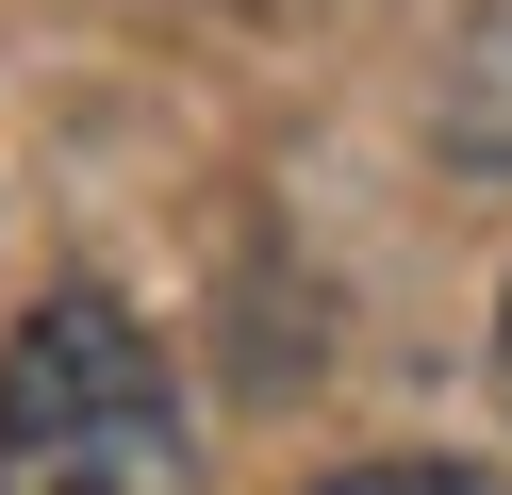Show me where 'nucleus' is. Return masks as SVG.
<instances>
[{"mask_svg":"<svg viewBox=\"0 0 512 495\" xmlns=\"http://www.w3.org/2000/svg\"><path fill=\"white\" fill-rule=\"evenodd\" d=\"M496 396H512V297H496Z\"/></svg>","mask_w":512,"mask_h":495,"instance_id":"3","label":"nucleus"},{"mask_svg":"<svg viewBox=\"0 0 512 495\" xmlns=\"http://www.w3.org/2000/svg\"><path fill=\"white\" fill-rule=\"evenodd\" d=\"M314 495H496V479H463V462H347V479H314Z\"/></svg>","mask_w":512,"mask_h":495,"instance_id":"2","label":"nucleus"},{"mask_svg":"<svg viewBox=\"0 0 512 495\" xmlns=\"http://www.w3.org/2000/svg\"><path fill=\"white\" fill-rule=\"evenodd\" d=\"M0 495H199V413L133 297L67 281L0 347Z\"/></svg>","mask_w":512,"mask_h":495,"instance_id":"1","label":"nucleus"}]
</instances>
